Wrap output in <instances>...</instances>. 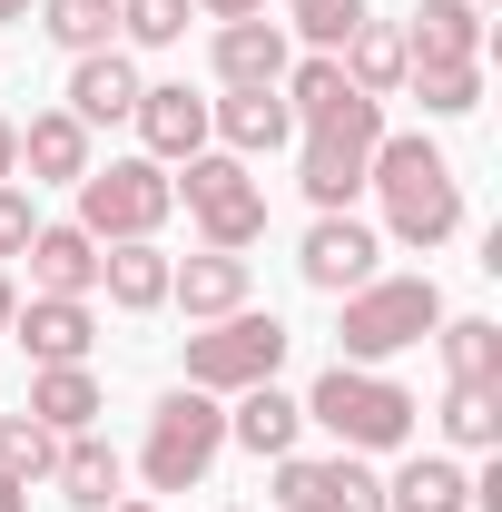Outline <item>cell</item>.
Segmentation results:
<instances>
[{
  "label": "cell",
  "mask_w": 502,
  "mask_h": 512,
  "mask_svg": "<svg viewBox=\"0 0 502 512\" xmlns=\"http://www.w3.org/2000/svg\"><path fill=\"white\" fill-rule=\"evenodd\" d=\"M365 188L384 197V237L394 247H443V237H463V178H453V158H443L434 138H375V168H365Z\"/></svg>",
  "instance_id": "obj_1"
},
{
  "label": "cell",
  "mask_w": 502,
  "mask_h": 512,
  "mask_svg": "<svg viewBox=\"0 0 502 512\" xmlns=\"http://www.w3.org/2000/svg\"><path fill=\"white\" fill-rule=\"evenodd\" d=\"M296 404H306V424H325L345 453H404L414 444V414H424V404L394 375H375V365H325L315 394H296Z\"/></svg>",
  "instance_id": "obj_2"
},
{
  "label": "cell",
  "mask_w": 502,
  "mask_h": 512,
  "mask_svg": "<svg viewBox=\"0 0 502 512\" xmlns=\"http://www.w3.org/2000/svg\"><path fill=\"white\" fill-rule=\"evenodd\" d=\"M443 325V286L434 276H365L355 296H345V325H335V365H384V355H404V345H424Z\"/></svg>",
  "instance_id": "obj_3"
},
{
  "label": "cell",
  "mask_w": 502,
  "mask_h": 512,
  "mask_svg": "<svg viewBox=\"0 0 502 512\" xmlns=\"http://www.w3.org/2000/svg\"><path fill=\"white\" fill-rule=\"evenodd\" d=\"M306 138V158H296V188L315 197V217H345L355 197H365V168H375V138H384V99H345V109H325L315 128H296Z\"/></svg>",
  "instance_id": "obj_4"
},
{
  "label": "cell",
  "mask_w": 502,
  "mask_h": 512,
  "mask_svg": "<svg viewBox=\"0 0 502 512\" xmlns=\"http://www.w3.org/2000/svg\"><path fill=\"white\" fill-rule=\"evenodd\" d=\"M217 453H227V404L217 394H158V414H148V444H138V473H148V493H197L207 473H217Z\"/></svg>",
  "instance_id": "obj_5"
},
{
  "label": "cell",
  "mask_w": 502,
  "mask_h": 512,
  "mask_svg": "<svg viewBox=\"0 0 502 512\" xmlns=\"http://www.w3.org/2000/svg\"><path fill=\"white\" fill-rule=\"evenodd\" d=\"M168 217H178V178L158 158H109V168L79 178V217L69 227H89L99 247H128V237H158Z\"/></svg>",
  "instance_id": "obj_6"
},
{
  "label": "cell",
  "mask_w": 502,
  "mask_h": 512,
  "mask_svg": "<svg viewBox=\"0 0 502 512\" xmlns=\"http://www.w3.org/2000/svg\"><path fill=\"white\" fill-rule=\"evenodd\" d=\"M178 197H188V217H197L207 247L247 256L256 237H266V178H256L247 158H227V148H197L188 178H178Z\"/></svg>",
  "instance_id": "obj_7"
},
{
  "label": "cell",
  "mask_w": 502,
  "mask_h": 512,
  "mask_svg": "<svg viewBox=\"0 0 502 512\" xmlns=\"http://www.w3.org/2000/svg\"><path fill=\"white\" fill-rule=\"evenodd\" d=\"M286 316H256V306H237V316H217L207 335H188V384L197 394H247V384H276V365H286Z\"/></svg>",
  "instance_id": "obj_8"
},
{
  "label": "cell",
  "mask_w": 502,
  "mask_h": 512,
  "mask_svg": "<svg viewBox=\"0 0 502 512\" xmlns=\"http://www.w3.org/2000/svg\"><path fill=\"white\" fill-rule=\"evenodd\" d=\"M276 512H384V483L365 453H276Z\"/></svg>",
  "instance_id": "obj_9"
},
{
  "label": "cell",
  "mask_w": 502,
  "mask_h": 512,
  "mask_svg": "<svg viewBox=\"0 0 502 512\" xmlns=\"http://www.w3.org/2000/svg\"><path fill=\"white\" fill-rule=\"evenodd\" d=\"M296 276H306L315 296H355L365 276H384V237L365 217H315L306 247H296Z\"/></svg>",
  "instance_id": "obj_10"
},
{
  "label": "cell",
  "mask_w": 502,
  "mask_h": 512,
  "mask_svg": "<svg viewBox=\"0 0 502 512\" xmlns=\"http://www.w3.org/2000/svg\"><path fill=\"white\" fill-rule=\"evenodd\" d=\"M128 119H138V148H148L158 168H188L197 148H207V99H197L188 79H148Z\"/></svg>",
  "instance_id": "obj_11"
},
{
  "label": "cell",
  "mask_w": 502,
  "mask_h": 512,
  "mask_svg": "<svg viewBox=\"0 0 502 512\" xmlns=\"http://www.w3.org/2000/svg\"><path fill=\"white\" fill-rule=\"evenodd\" d=\"M10 335L30 345V365H89L99 316H89V296H30V306H10Z\"/></svg>",
  "instance_id": "obj_12"
},
{
  "label": "cell",
  "mask_w": 502,
  "mask_h": 512,
  "mask_svg": "<svg viewBox=\"0 0 502 512\" xmlns=\"http://www.w3.org/2000/svg\"><path fill=\"white\" fill-rule=\"evenodd\" d=\"M207 60H217L227 89H276L286 60H296V40H286V20L256 10V20H217V50H207Z\"/></svg>",
  "instance_id": "obj_13"
},
{
  "label": "cell",
  "mask_w": 502,
  "mask_h": 512,
  "mask_svg": "<svg viewBox=\"0 0 502 512\" xmlns=\"http://www.w3.org/2000/svg\"><path fill=\"white\" fill-rule=\"evenodd\" d=\"M207 138H227V158H266L296 138V109H286V89H227V99H207Z\"/></svg>",
  "instance_id": "obj_14"
},
{
  "label": "cell",
  "mask_w": 502,
  "mask_h": 512,
  "mask_svg": "<svg viewBox=\"0 0 502 512\" xmlns=\"http://www.w3.org/2000/svg\"><path fill=\"white\" fill-rule=\"evenodd\" d=\"M168 306H188V325L237 316V306H247V256H227V247L178 256V266H168Z\"/></svg>",
  "instance_id": "obj_15"
},
{
  "label": "cell",
  "mask_w": 502,
  "mask_h": 512,
  "mask_svg": "<svg viewBox=\"0 0 502 512\" xmlns=\"http://www.w3.org/2000/svg\"><path fill=\"white\" fill-rule=\"evenodd\" d=\"M138 89H148V79H138V60L109 40V50L69 60V119H79V128H109V119H128V109H138Z\"/></svg>",
  "instance_id": "obj_16"
},
{
  "label": "cell",
  "mask_w": 502,
  "mask_h": 512,
  "mask_svg": "<svg viewBox=\"0 0 502 512\" xmlns=\"http://www.w3.org/2000/svg\"><path fill=\"white\" fill-rule=\"evenodd\" d=\"M483 60V10L473 0H424L414 30H404V69H463Z\"/></svg>",
  "instance_id": "obj_17"
},
{
  "label": "cell",
  "mask_w": 502,
  "mask_h": 512,
  "mask_svg": "<svg viewBox=\"0 0 502 512\" xmlns=\"http://www.w3.org/2000/svg\"><path fill=\"white\" fill-rule=\"evenodd\" d=\"M20 168H30V188H79L99 158H89V128L69 119V109H40V119L20 128Z\"/></svg>",
  "instance_id": "obj_18"
},
{
  "label": "cell",
  "mask_w": 502,
  "mask_h": 512,
  "mask_svg": "<svg viewBox=\"0 0 502 512\" xmlns=\"http://www.w3.org/2000/svg\"><path fill=\"white\" fill-rule=\"evenodd\" d=\"M168 266L178 256L158 247V237H128V247H99V286H109L119 316H158L168 306Z\"/></svg>",
  "instance_id": "obj_19"
},
{
  "label": "cell",
  "mask_w": 502,
  "mask_h": 512,
  "mask_svg": "<svg viewBox=\"0 0 502 512\" xmlns=\"http://www.w3.org/2000/svg\"><path fill=\"white\" fill-rule=\"evenodd\" d=\"M20 256H30V296H99V237L89 227H40Z\"/></svg>",
  "instance_id": "obj_20"
},
{
  "label": "cell",
  "mask_w": 502,
  "mask_h": 512,
  "mask_svg": "<svg viewBox=\"0 0 502 512\" xmlns=\"http://www.w3.org/2000/svg\"><path fill=\"white\" fill-rule=\"evenodd\" d=\"M296 434H306V404H296V394H276V384H247V394H237V414H227V444H247L256 463L296 453Z\"/></svg>",
  "instance_id": "obj_21"
},
{
  "label": "cell",
  "mask_w": 502,
  "mask_h": 512,
  "mask_svg": "<svg viewBox=\"0 0 502 512\" xmlns=\"http://www.w3.org/2000/svg\"><path fill=\"white\" fill-rule=\"evenodd\" d=\"M20 414H40L50 434H99V414H109V404H99V375H89V365H40Z\"/></svg>",
  "instance_id": "obj_22"
},
{
  "label": "cell",
  "mask_w": 502,
  "mask_h": 512,
  "mask_svg": "<svg viewBox=\"0 0 502 512\" xmlns=\"http://www.w3.org/2000/svg\"><path fill=\"white\" fill-rule=\"evenodd\" d=\"M50 483H60V503L109 512V503H119V483H128V463L99 444V434H60V463H50Z\"/></svg>",
  "instance_id": "obj_23"
},
{
  "label": "cell",
  "mask_w": 502,
  "mask_h": 512,
  "mask_svg": "<svg viewBox=\"0 0 502 512\" xmlns=\"http://www.w3.org/2000/svg\"><path fill=\"white\" fill-rule=\"evenodd\" d=\"M384 512H473V473L453 453H414L394 483H384Z\"/></svg>",
  "instance_id": "obj_24"
},
{
  "label": "cell",
  "mask_w": 502,
  "mask_h": 512,
  "mask_svg": "<svg viewBox=\"0 0 502 512\" xmlns=\"http://www.w3.org/2000/svg\"><path fill=\"white\" fill-rule=\"evenodd\" d=\"M335 69H345L365 99H394V89H404V30L355 20V30H345V50H335Z\"/></svg>",
  "instance_id": "obj_25"
},
{
  "label": "cell",
  "mask_w": 502,
  "mask_h": 512,
  "mask_svg": "<svg viewBox=\"0 0 502 512\" xmlns=\"http://www.w3.org/2000/svg\"><path fill=\"white\" fill-rule=\"evenodd\" d=\"M424 345H443V375L453 384H502V325L493 316H443Z\"/></svg>",
  "instance_id": "obj_26"
},
{
  "label": "cell",
  "mask_w": 502,
  "mask_h": 512,
  "mask_svg": "<svg viewBox=\"0 0 502 512\" xmlns=\"http://www.w3.org/2000/svg\"><path fill=\"white\" fill-rule=\"evenodd\" d=\"M443 444L453 453H493L502 444V384H453L443 394Z\"/></svg>",
  "instance_id": "obj_27"
},
{
  "label": "cell",
  "mask_w": 502,
  "mask_h": 512,
  "mask_svg": "<svg viewBox=\"0 0 502 512\" xmlns=\"http://www.w3.org/2000/svg\"><path fill=\"white\" fill-rule=\"evenodd\" d=\"M40 30L60 40L69 60H89V50H109V30H119V0H40Z\"/></svg>",
  "instance_id": "obj_28"
},
{
  "label": "cell",
  "mask_w": 502,
  "mask_h": 512,
  "mask_svg": "<svg viewBox=\"0 0 502 512\" xmlns=\"http://www.w3.org/2000/svg\"><path fill=\"white\" fill-rule=\"evenodd\" d=\"M50 463H60V434L40 414H0V473L10 483H50Z\"/></svg>",
  "instance_id": "obj_29"
},
{
  "label": "cell",
  "mask_w": 502,
  "mask_h": 512,
  "mask_svg": "<svg viewBox=\"0 0 502 512\" xmlns=\"http://www.w3.org/2000/svg\"><path fill=\"white\" fill-rule=\"evenodd\" d=\"M404 89L424 99V119H473V109H483V60H463V69H404Z\"/></svg>",
  "instance_id": "obj_30"
},
{
  "label": "cell",
  "mask_w": 502,
  "mask_h": 512,
  "mask_svg": "<svg viewBox=\"0 0 502 512\" xmlns=\"http://www.w3.org/2000/svg\"><path fill=\"white\" fill-rule=\"evenodd\" d=\"M355 20H365V0H286V40H306V50H345Z\"/></svg>",
  "instance_id": "obj_31"
},
{
  "label": "cell",
  "mask_w": 502,
  "mask_h": 512,
  "mask_svg": "<svg viewBox=\"0 0 502 512\" xmlns=\"http://www.w3.org/2000/svg\"><path fill=\"white\" fill-rule=\"evenodd\" d=\"M128 50H178L188 40V0H119Z\"/></svg>",
  "instance_id": "obj_32"
},
{
  "label": "cell",
  "mask_w": 502,
  "mask_h": 512,
  "mask_svg": "<svg viewBox=\"0 0 502 512\" xmlns=\"http://www.w3.org/2000/svg\"><path fill=\"white\" fill-rule=\"evenodd\" d=\"M30 237H40V207H30V188H20V178H0V256H20Z\"/></svg>",
  "instance_id": "obj_33"
},
{
  "label": "cell",
  "mask_w": 502,
  "mask_h": 512,
  "mask_svg": "<svg viewBox=\"0 0 502 512\" xmlns=\"http://www.w3.org/2000/svg\"><path fill=\"white\" fill-rule=\"evenodd\" d=\"M197 10H207V20H256L266 0H197Z\"/></svg>",
  "instance_id": "obj_34"
},
{
  "label": "cell",
  "mask_w": 502,
  "mask_h": 512,
  "mask_svg": "<svg viewBox=\"0 0 502 512\" xmlns=\"http://www.w3.org/2000/svg\"><path fill=\"white\" fill-rule=\"evenodd\" d=\"M0 178H20V128L0 119Z\"/></svg>",
  "instance_id": "obj_35"
},
{
  "label": "cell",
  "mask_w": 502,
  "mask_h": 512,
  "mask_svg": "<svg viewBox=\"0 0 502 512\" xmlns=\"http://www.w3.org/2000/svg\"><path fill=\"white\" fill-rule=\"evenodd\" d=\"M0 512H30V483H10V473H0Z\"/></svg>",
  "instance_id": "obj_36"
},
{
  "label": "cell",
  "mask_w": 502,
  "mask_h": 512,
  "mask_svg": "<svg viewBox=\"0 0 502 512\" xmlns=\"http://www.w3.org/2000/svg\"><path fill=\"white\" fill-rule=\"evenodd\" d=\"M10 306H20V286H10V276H0V335H10Z\"/></svg>",
  "instance_id": "obj_37"
},
{
  "label": "cell",
  "mask_w": 502,
  "mask_h": 512,
  "mask_svg": "<svg viewBox=\"0 0 502 512\" xmlns=\"http://www.w3.org/2000/svg\"><path fill=\"white\" fill-rule=\"evenodd\" d=\"M0 20H30V0H0Z\"/></svg>",
  "instance_id": "obj_38"
},
{
  "label": "cell",
  "mask_w": 502,
  "mask_h": 512,
  "mask_svg": "<svg viewBox=\"0 0 502 512\" xmlns=\"http://www.w3.org/2000/svg\"><path fill=\"white\" fill-rule=\"evenodd\" d=\"M109 512H158V503H109Z\"/></svg>",
  "instance_id": "obj_39"
},
{
  "label": "cell",
  "mask_w": 502,
  "mask_h": 512,
  "mask_svg": "<svg viewBox=\"0 0 502 512\" xmlns=\"http://www.w3.org/2000/svg\"><path fill=\"white\" fill-rule=\"evenodd\" d=\"M473 10H493V0H473Z\"/></svg>",
  "instance_id": "obj_40"
}]
</instances>
